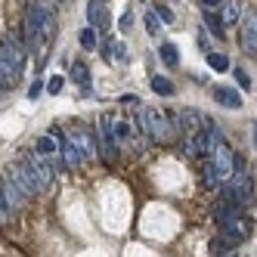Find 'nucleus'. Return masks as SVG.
<instances>
[{
    "mask_svg": "<svg viewBox=\"0 0 257 257\" xmlns=\"http://www.w3.org/2000/svg\"><path fill=\"white\" fill-rule=\"evenodd\" d=\"M220 7H223V13H220V19H223V25H235V22L245 16V13H242V0H223Z\"/></svg>",
    "mask_w": 257,
    "mask_h": 257,
    "instance_id": "ddd939ff",
    "label": "nucleus"
},
{
    "mask_svg": "<svg viewBox=\"0 0 257 257\" xmlns=\"http://www.w3.org/2000/svg\"><path fill=\"white\" fill-rule=\"evenodd\" d=\"M238 44L245 53L257 56V10H248L242 16V31H238Z\"/></svg>",
    "mask_w": 257,
    "mask_h": 257,
    "instance_id": "6e6552de",
    "label": "nucleus"
},
{
    "mask_svg": "<svg viewBox=\"0 0 257 257\" xmlns=\"http://www.w3.org/2000/svg\"><path fill=\"white\" fill-rule=\"evenodd\" d=\"M201 183H205L208 189H220V186H223V180H220V174H217V168H214L211 158H208L205 168H201Z\"/></svg>",
    "mask_w": 257,
    "mask_h": 257,
    "instance_id": "dca6fc26",
    "label": "nucleus"
},
{
    "mask_svg": "<svg viewBox=\"0 0 257 257\" xmlns=\"http://www.w3.org/2000/svg\"><path fill=\"white\" fill-rule=\"evenodd\" d=\"M22 161L28 164V171L34 174V180H38L41 192H47V189L53 186V180H56V168L50 164V158H47V155H41L38 149H28V152L22 155Z\"/></svg>",
    "mask_w": 257,
    "mask_h": 257,
    "instance_id": "f03ea898",
    "label": "nucleus"
},
{
    "mask_svg": "<svg viewBox=\"0 0 257 257\" xmlns=\"http://www.w3.org/2000/svg\"><path fill=\"white\" fill-rule=\"evenodd\" d=\"M251 232H254V223H251L248 217H242V214H238L235 220H229V223L220 226V238H226L232 248H238L242 242H248Z\"/></svg>",
    "mask_w": 257,
    "mask_h": 257,
    "instance_id": "423d86ee",
    "label": "nucleus"
},
{
    "mask_svg": "<svg viewBox=\"0 0 257 257\" xmlns=\"http://www.w3.org/2000/svg\"><path fill=\"white\" fill-rule=\"evenodd\" d=\"M41 155H47V158H56L59 155V140L53 137V134H44L41 140H38V146H34Z\"/></svg>",
    "mask_w": 257,
    "mask_h": 257,
    "instance_id": "2eb2a0df",
    "label": "nucleus"
},
{
    "mask_svg": "<svg viewBox=\"0 0 257 257\" xmlns=\"http://www.w3.org/2000/svg\"><path fill=\"white\" fill-rule=\"evenodd\" d=\"M211 254L223 257V254H235V251H232V245L226 242V238H214V242H211Z\"/></svg>",
    "mask_w": 257,
    "mask_h": 257,
    "instance_id": "b1692460",
    "label": "nucleus"
},
{
    "mask_svg": "<svg viewBox=\"0 0 257 257\" xmlns=\"http://www.w3.org/2000/svg\"><path fill=\"white\" fill-rule=\"evenodd\" d=\"M155 13H158V19H161V22H174V13L164 7V4H158V7H155Z\"/></svg>",
    "mask_w": 257,
    "mask_h": 257,
    "instance_id": "c85d7f7f",
    "label": "nucleus"
},
{
    "mask_svg": "<svg viewBox=\"0 0 257 257\" xmlns=\"http://www.w3.org/2000/svg\"><path fill=\"white\" fill-rule=\"evenodd\" d=\"M198 4H201V10H214V7L223 4V0H198Z\"/></svg>",
    "mask_w": 257,
    "mask_h": 257,
    "instance_id": "473e14b6",
    "label": "nucleus"
},
{
    "mask_svg": "<svg viewBox=\"0 0 257 257\" xmlns=\"http://www.w3.org/2000/svg\"><path fill=\"white\" fill-rule=\"evenodd\" d=\"M131 25H134V13L127 10V13L121 16V31H131Z\"/></svg>",
    "mask_w": 257,
    "mask_h": 257,
    "instance_id": "c756f323",
    "label": "nucleus"
},
{
    "mask_svg": "<svg viewBox=\"0 0 257 257\" xmlns=\"http://www.w3.org/2000/svg\"><path fill=\"white\" fill-rule=\"evenodd\" d=\"M232 75H235V81H238L242 90H251V78L245 75V68H232Z\"/></svg>",
    "mask_w": 257,
    "mask_h": 257,
    "instance_id": "a878e982",
    "label": "nucleus"
},
{
    "mask_svg": "<svg viewBox=\"0 0 257 257\" xmlns=\"http://www.w3.org/2000/svg\"><path fill=\"white\" fill-rule=\"evenodd\" d=\"M7 174H10V177L16 180V186L22 189V195H25V198H34V195L41 192L38 180H34V174L28 171V164H25V161H13L10 168H7Z\"/></svg>",
    "mask_w": 257,
    "mask_h": 257,
    "instance_id": "0eeeda50",
    "label": "nucleus"
},
{
    "mask_svg": "<svg viewBox=\"0 0 257 257\" xmlns=\"http://www.w3.org/2000/svg\"><path fill=\"white\" fill-rule=\"evenodd\" d=\"M211 96H214V102H220L223 108H235V112L245 105V102H242V93H238V90H232V87H214Z\"/></svg>",
    "mask_w": 257,
    "mask_h": 257,
    "instance_id": "f8f14e48",
    "label": "nucleus"
},
{
    "mask_svg": "<svg viewBox=\"0 0 257 257\" xmlns=\"http://www.w3.org/2000/svg\"><path fill=\"white\" fill-rule=\"evenodd\" d=\"M78 41H81V47H84V50H96V31H93V25H87V28H81V34H78Z\"/></svg>",
    "mask_w": 257,
    "mask_h": 257,
    "instance_id": "4be33fe9",
    "label": "nucleus"
},
{
    "mask_svg": "<svg viewBox=\"0 0 257 257\" xmlns=\"http://www.w3.org/2000/svg\"><path fill=\"white\" fill-rule=\"evenodd\" d=\"M205 59H208V65H211L214 71H226V68H229V59L223 56V53H214V50H208V53H205Z\"/></svg>",
    "mask_w": 257,
    "mask_h": 257,
    "instance_id": "6ab92c4d",
    "label": "nucleus"
},
{
    "mask_svg": "<svg viewBox=\"0 0 257 257\" xmlns=\"http://www.w3.org/2000/svg\"><path fill=\"white\" fill-rule=\"evenodd\" d=\"M13 84V78H10V71L4 68V65H0V90H4V87H10Z\"/></svg>",
    "mask_w": 257,
    "mask_h": 257,
    "instance_id": "2f4dec72",
    "label": "nucleus"
},
{
    "mask_svg": "<svg viewBox=\"0 0 257 257\" xmlns=\"http://www.w3.org/2000/svg\"><path fill=\"white\" fill-rule=\"evenodd\" d=\"M62 87H65V78H62V75H56V78H50V81H47V90H50V93H59Z\"/></svg>",
    "mask_w": 257,
    "mask_h": 257,
    "instance_id": "bb28decb",
    "label": "nucleus"
},
{
    "mask_svg": "<svg viewBox=\"0 0 257 257\" xmlns=\"http://www.w3.org/2000/svg\"><path fill=\"white\" fill-rule=\"evenodd\" d=\"M56 4H65V0H56Z\"/></svg>",
    "mask_w": 257,
    "mask_h": 257,
    "instance_id": "f704fd0d",
    "label": "nucleus"
},
{
    "mask_svg": "<svg viewBox=\"0 0 257 257\" xmlns=\"http://www.w3.org/2000/svg\"><path fill=\"white\" fill-rule=\"evenodd\" d=\"M251 127H254V146H257V121H254V124H251Z\"/></svg>",
    "mask_w": 257,
    "mask_h": 257,
    "instance_id": "72a5a7b5",
    "label": "nucleus"
},
{
    "mask_svg": "<svg viewBox=\"0 0 257 257\" xmlns=\"http://www.w3.org/2000/svg\"><path fill=\"white\" fill-rule=\"evenodd\" d=\"M87 22L93 25V28H102V31L112 25V16L105 13V4H102V0H90V4H87Z\"/></svg>",
    "mask_w": 257,
    "mask_h": 257,
    "instance_id": "9b49d317",
    "label": "nucleus"
},
{
    "mask_svg": "<svg viewBox=\"0 0 257 257\" xmlns=\"http://www.w3.org/2000/svg\"><path fill=\"white\" fill-rule=\"evenodd\" d=\"M140 127L146 131V137L155 140V143H168L171 137V127H168V118H164L158 108H140Z\"/></svg>",
    "mask_w": 257,
    "mask_h": 257,
    "instance_id": "7ed1b4c3",
    "label": "nucleus"
},
{
    "mask_svg": "<svg viewBox=\"0 0 257 257\" xmlns=\"http://www.w3.org/2000/svg\"><path fill=\"white\" fill-rule=\"evenodd\" d=\"M41 93H44V81H41V78H34V84L28 87V99H38Z\"/></svg>",
    "mask_w": 257,
    "mask_h": 257,
    "instance_id": "cd10ccee",
    "label": "nucleus"
},
{
    "mask_svg": "<svg viewBox=\"0 0 257 257\" xmlns=\"http://www.w3.org/2000/svg\"><path fill=\"white\" fill-rule=\"evenodd\" d=\"M99 155L105 164H115L121 149H118V137H115V127H112V118L102 115L99 118Z\"/></svg>",
    "mask_w": 257,
    "mask_h": 257,
    "instance_id": "20e7f679",
    "label": "nucleus"
},
{
    "mask_svg": "<svg viewBox=\"0 0 257 257\" xmlns=\"http://www.w3.org/2000/svg\"><path fill=\"white\" fill-rule=\"evenodd\" d=\"M68 140L78 146V152H81V155H84V161H87V155L93 152V140H90V134H87V131H71V134H68Z\"/></svg>",
    "mask_w": 257,
    "mask_h": 257,
    "instance_id": "4468645a",
    "label": "nucleus"
},
{
    "mask_svg": "<svg viewBox=\"0 0 257 257\" xmlns=\"http://www.w3.org/2000/svg\"><path fill=\"white\" fill-rule=\"evenodd\" d=\"M0 65H4L10 71V78L16 81L22 75V65H25V50L16 44L13 38H7L4 44H0Z\"/></svg>",
    "mask_w": 257,
    "mask_h": 257,
    "instance_id": "39448f33",
    "label": "nucleus"
},
{
    "mask_svg": "<svg viewBox=\"0 0 257 257\" xmlns=\"http://www.w3.org/2000/svg\"><path fill=\"white\" fill-rule=\"evenodd\" d=\"M177 124H180L183 137H195L201 127H205V115H201L198 108H183V112L177 115Z\"/></svg>",
    "mask_w": 257,
    "mask_h": 257,
    "instance_id": "9d476101",
    "label": "nucleus"
},
{
    "mask_svg": "<svg viewBox=\"0 0 257 257\" xmlns=\"http://www.w3.org/2000/svg\"><path fill=\"white\" fill-rule=\"evenodd\" d=\"M71 81H78L81 87H90V68L84 62H75L71 65Z\"/></svg>",
    "mask_w": 257,
    "mask_h": 257,
    "instance_id": "412c9836",
    "label": "nucleus"
},
{
    "mask_svg": "<svg viewBox=\"0 0 257 257\" xmlns=\"http://www.w3.org/2000/svg\"><path fill=\"white\" fill-rule=\"evenodd\" d=\"M118 102H121L124 108H137V105H140V96H121Z\"/></svg>",
    "mask_w": 257,
    "mask_h": 257,
    "instance_id": "7c9ffc66",
    "label": "nucleus"
},
{
    "mask_svg": "<svg viewBox=\"0 0 257 257\" xmlns=\"http://www.w3.org/2000/svg\"><path fill=\"white\" fill-rule=\"evenodd\" d=\"M152 90H155L158 96H174V84L164 78V75H155L152 78Z\"/></svg>",
    "mask_w": 257,
    "mask_h": 257,
    "instance_id": "aec40b11",
    "label": "nucleus"
},
{
    "mask_svg": "<svg viewBox=\"0 0 257 257\" xmlns=\"http://www.w3.org/2000/svg\"><path fill=\"white\" fill-rule=\"evenodd\" d=\"M0 214H13L10 195H7V174H0Z\"/></svg>",
    "mask_w": 257,
    "mask_h": 257,
    "instance_id": "5701e85b",
    "label": "nucleus"
},
{
    "mask_svg": "<svg viewBox=\"0 0 257 257\" xmlns=\"http://www.w3.org/2000/svg\"><path fill=\"white\" fill-rule=\"evenodd\" d=\"M158 28H161L158 13H155V10H152V13H146V31H149V34H158Z\"/></svg>",
    "mask_w": 257,
    "mask_h": 257,
    "instance_id": "393cba45",
    "label": "nucleus"
},
{
    "mask_svg": "<svg viewBox=\"0 0 257 257\" xmlns=\"http://www.w3.org/2000/svg\"><path fill=\"white\" fill-rule=\"evenodd\" d=\"M226 186L235 192V198L242 201V205H251V198H254V180H251L242 168H238V171L226 180Z\"/></svg>",
    "mask_w": 257,
    "mask_h": 257,
    "instance_id": "1a4fd4ad",
    "label": "nucleus"
},
{
    "mask_svg": "<svg viewBox=\"0 0 257 257\" xmlns=\"http://www.w3.org/2000/svg\"><path fill=\"white\" fill-rule=\"evenodd\" d=\"M53 34H56V19H53V13L44 10L41 4H28V13H25V38H28V50L41 53L44 41H50ZM44 53H41V65H44Z\"/></svg>",
    "mask_w": 257,
    "mask_h": 257,
    "instance_id": "f257e3e1",
    "label": "nucleus"
},
{
    "mask_svg": "<svg viewBox=\"0 0 257 257\" xmlns=\"http://www.w3.org/2000/svg\"><path fill=\"white\" fill-rule=\"evenodd\" d=\"M205 25L211 28L214 38H226V31H223V19H217V16H214L211 10H205Z\"/></svg>",
    "mask_w": 257,
    "mask_h": 257,
    "instance_id": "f3484780",
    "label": "nucleus"
},
{
    "mask_svg": "<svg viewBox=\"0 0 257 257\" xmlns=\"http://www.w3.org/2000/svg\"><path fill=\"white\" fill-rule=\"evenodd\" d=\"M161 62L168 68H177L180 65V56H177V47L174 44H161Z\"/></svg>",
    "mask_w": 257,
    "mask_h": 257,
    "instance_id": "a211bd4d",
    "label": "nucleus"
}]
</instances>
